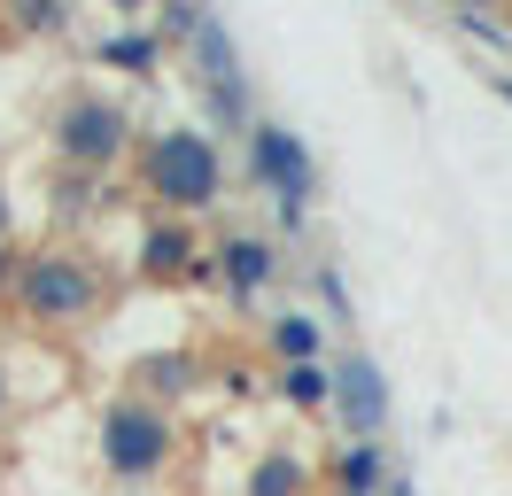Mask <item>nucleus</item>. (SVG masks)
Returning <instances> with one entry per match:
<instances>
[{"label": "nucleus", "instance_id": "obj_1", "mask_svg": "<svg viewBox=\"0 0 512 496\" xmlns=\"http://www.w3.org/2000/svg\"><path fill=\"white\" fill-rule=\"evenodd\" d=\"M140 171H148V194L171 202V210H210L225 194V163L210 148V132H156Z\"/></svg>", "mask_w": 512, "mask_h": 496}, {"label": "nucleus", "instance_id": "obj_2", "mask_svg": "<svg viewBox=\"0 0 512 496\" xmlns=\"http://www.w3.org/2000/svg\"><path fill=\"white\" fill-rule=\"evenodd\" d=\"M101 458H109V473H125V481L156 473L171 458V419H163L156 403H117L101 419Z\"/></svg>", "mask_w": 512, "mask_h": 496}, {"label": "nucleus", "instance_id": "obj_3", "mask_svg": "<svg viewBox=\"0 0 512 496\" xmlns=\"http://www.w3.org/2000/svg\"><path fill=\"white\" fill-rule=\"evenodd\" d=\"M24 310H32L39 326H78V318H94V272H86L78 256H39L32 272H24Z\"/></svg>", "mask_w": 512, "mask_h": 496}, {"label": "nucleus", "instance_id": "obj_4", "mask_svg": "<svg viewBox=\"0 0 512 496\" xmlns=\"http://www.w3.org/2000/svg\"><path fill=\"white\" fill-rule=\"evenodd\" d=\"M55 140H63V155H78V163H109V155H125L132 117L117 101H101V93H70L63 117H55Z\"/></svg>", "mask_w": 512, "mask_h": 496}, {"label": "nucleus", "instance_id": "obj_5", "mask_svg": "<svg viewBox=\"0 0 512 496\" xmlns=\"http://www.w3.org/2000/svg\"><path fill=\"white\" fill-rule=\"evenodd\" d=\"M249 155H256L264 194H280V210H303V202H311L319 171H311V148L295 140L288 124H256V132H249Z\"/></svg>", "mask_w": 512, "mask_h": 496}, {"label": "nucleus", "instance_id": "obj_6", "mask_svg": "<svg viewBox=\"0 0 512 496\" xmlns=\"http://www.w3.org/2000/svg\"><path fill=\"white\" fill-rule=\"evenodd\" d=\"M334 403H342L350 434H365V442L388 427V380H381V365H373L365 349H350V357L334 365Z\"/></svg>", "mask_w": 512, "mask_h": 496}, {"label": "nucleus", "instance_id": "obj_7", "mask_svg": "<svg viewBox=\"0 0 512 496\" xmlns=\"http://www.w3.org/2000/svg\"><path fill=\"white\" fill-rule=\"evenodd\" d=\"M194 62L218 86V117H241V62H233V39H225L218 16H194Z\"/></svg>", "mask_w": 512, "mask_h": 496}, {"label": "nucleus", "instance_id": "obj_8", "mask_svg": "<svg viewBox=\"0 0 512 496\" xmlns=\"http://www.w3.org/2000/svg\"><path fill=\"white\" fill-rule=\"evenodd\" d=\"M225 279H233L241 295H256V287L272 279V241H249V233H241V241H225Z\"/></svg>", "mask_w": 512, "mask_h": 496}, {"label": "nucleus", "instance_id": "obj_9", "mask_svg": "<svg viewBox=\"0 0 512 496\" xmlns=\"http://www.w3.org/2000/svg\"><path fill=\"white\" fill-rule=\"evenodd\" d=\"M272 349H280V357H295V365H319V349H326L319 318H280V326H272Z\"/></svg>", "mask_w": 512, "mask_h": 496}, {"label": "nucleus", "instance_id": "obj_10", "mask_svg": "<svg viewBox=\"0 0 512 496\" xmlns=\"http://www.w3.org/2000/svg\"><path fill=\"white\" fill-rule=\"evenodd\" d=\"M303 481H311V473H303L295 458H264L249 473V496H303Z\"/></svg>", "mask_w": 512, "mask_h": 496}, {"label": "nucleus", "instance_id": "obj_11", "mask_svg": "<svg viewBox=\"0 0 512 496\" xmlns=\"http://www.w3.org/2000/svg\"><path fill=\"white\" fill-rule=\"evenodd\" d=\"M148 264H156V272H187V264H194L187 225H156V233H148Z\"/></svg>", "mask_w": 512, "mask_h": 496}, {"label": "nucleus", "instance_id": "obj_12", "mask_svg": "<svg viewBox=\"0 0 512 496\" xmlns=\"http://www.w3.org/2000/svg\"><path fill=\"white\" fill-rule=\"evenodd\" d=\"M381 442H357V450H350V458H342V489H350V496H373V481H381Z\"/></svg>", "mask_w": 512, "mask_h": 496}, {"label": "nucleus", "instance_id": "obj_13", "mask_svg": "<svg viewBox=\"0 0 512 496\" xmlns=\"http://www.w3.org/2000/svg\"><path fill=\"white\" fill-rule=\"evenodd\" d=\"M288 396L295 403H334V365H288Z\"/></svg>", "mask_w": 512, "mask_h": 496}, {"label": "nucleus", "instance_id": "obj_14", "mask_svg": "<svg viewBox=\"0 0 512 496\" xmlns=\"http://www.w3.org/2000/svg\"><path fill=\"white\" fill-rule=\"evenodd\" d=\"M101 55H109V62H125V70H156V39H148V31H117V39L101 47Z\"/></svg>", "mask_w": 512, "mask_h": 496}, {"label": "nucleus", "instance_id": "obj_15", "mask_svg": "<svg viewBox=\"0 0 512 496\" xmlns=\"http://www.w3.org/2000/svg\"><path fill=\"white\" fill-rule=\"evenodd\" d=\"M388 496H412V481H404V473H396V481H388Z\"/></svg>", "mask_w": 512, "mask_h": 496}, {"label": "nucleus", "instance_id": "obj_16", "mask_svg": "<svg viewBox=\"0 0 512 496\" xmlns=\"http://www.w3.org/2000/svg\"><path fill=\"white\" fill-rule=\"evenodd\" d=\"M497 93H505V101H512V78H497Z\"/></svg>", "mask_w": 512, "mask_h": 496}, {"label": "nucleus", "instance_id": "obj_17", "mask_svg": "<svg viewBox=\"0 0 512 496\" xmlns=\"http://www.w3.org/2000/svg\"><path fill=\"white\" fill-rule=\"evenodd\" d=\"M0 403H8V380H0Z\"/></svg>", "mask_w": 512, "mask_h": 496}, {"label": "nucleus", "instance_id": "obj_18", "mask_svg": "<svg viewBox=\"0 0 512 496\" xmlns=\"http://www.w3.org/2000/svg\"><path fill=\"white\" fill-rule=\"evenodd\" d=\"M0 217H8V210H0Z\"/></svg>", "mask_w": 512, "mask_h": 496}]
</instances>
